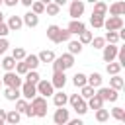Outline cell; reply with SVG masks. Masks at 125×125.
Masks as SVG:
<instances>
[{"label":"cell","mask_w":125,"mask_h":125,"mask_svg":"<svg viewBox=\"0 0 125 125\" xmlns=\"http://www.w3.org/2000/svg\"><path fill=\"white\" fill-rule=\"evenodd\" d=\"M104 29H107V31H119V29H123V18H113V16L105 18L104 20Z\"/></svg>","instance_id":"cell-9"},{"label":"cell","mask_w":125,"mask_h":125,"mask_svg":"<svg viewBox=\"0 0 125 125\" xmlns=\"http://www.w3.org/2000/svg\"><path fill=\"white\" fill-rule=\"evenodd\" d=\"M0 68H4L6 72H14V70H16V61H14L12 57H2Z\"/></svg>","instance_id":"cell-21"},{"label":"cell","mask_w":125,"mask_h":125,"mask_svg":"<svg viewBox=\"0 0 125 125\" xmlns=\"http://www.w3.org/2000/svg\"><path fill=\"white\" fill-rule=\"evenodd\" d=\"M6 25H8V29H10V31H20V29L23 27L21 16H10V18H8V21H6Z\"/></svg>","instance_id":"cell-16"},{"label":"cell","mask_w":125,"mask_h":125,"mask_svg":"<svg viewBox=\"0 0 125 125\" xmlns=\"http://www.w3.org/2000/svg\"><path fill=\"white\" fill-rule=\"evenodd\" d=\"M51 64H53V72H64L74 66V57L68 53H62L61 57H55V61Z\"/></svg>","instance_id":"cell-1"},{"label":"cell","mask_w":125,"mask_h":125,"mask_svg":"<svg viewBox=\"0 0 125 125\" xmlns=\"http://www.w3.org/2000/svg\"><path fill=\"white\" fill-rule=\"evenodd\" d=\"M107 119H109V109H104V107H102V109L96 111V121H98V123H105Z\"/></svg>","instance_id":"cell-39"},{"label":"cell","mask_w":125,"mask_h":125,"mask_svg":"<svg viewBox=\"0 0 125 125\" xmlns=\"http://www.w3.org/2000/svg\"><path fill=\"white\" fill-rule=\"evenodd\" d=\"M102 82H104V78H102V74L100 72H92L90 76H86V84L90 86V88H102Z\"/></svg>","instance_id":"cell-17"},{"label":"cell","mask_w":125,"mask_h":125,"mask_svg":"<svg viewBox=\"0 0 125 125\" xmlns=\"http://www.w3.org/2000/svg\"><path fill=\"white\" fill-rule=\"evenodd\" d=\"M4 119H6V109L0 107V121H4Z\"/></svg>","instance_id":"cell-52"},{"label":"cell","mask_w":125,"mask_h":125,"mask_svg":"<svg viewBox=\"0 0 125 125\" xmlns=\"http://www.w3.org/2000/svg\"><path fill=\"white\" fill-rule=\"evenodd\" d=\"M0 88H2V78H0Z\"/></svg>","instance_id":"cell-54"},{"label":"cell","mask_w":125,"mask_h":125,"mask_svg":"<svg viewBox=\"0 0 125 125\" xmlns=\"http://www.w3.org/2000/svg\"><path fill=\"white\" fill-rule=\"evenodd\" d=\"M2 4H6L8 8H14V6H18V0H4Z\"/></svg>","instance_id":"cell-49"},{"label":"cell","mask_w":125,"mask_h":125,"mask_svg":"<svg viewBox=\"0 0 125 125\" xmlns=\"http://www.w3.org/2000/svg\"><path fill=\"white\" fill-rule=\"evenodd\" d=\"M14 72L21 78V76H25V74L29 72V68H27V66H25V62L21 61V62H16V70H14Z\"/></svg>","instance_id":"cell-41"},{"label":"cell","mask_w":125,"mask_h":125,"mask_svg":"<svg viewBox=\"0 0 125 125\" xmlns=\"http://www.w3.org/2000/svg\"><path fill=\"white\" fill-rule=\"evenodd\" d=\"M10 33V29H8V25H6V21H0V39H6V35Z\"/></svg>","instance_id":"cell-46"},{"label":"cell","mask_w":125,"mask_h":125,"mask_svg":"<svg viewBox=\"0 0 125 125\" xmlns=\"http://www.w3.org/2000/svg\"><path fill=\"white\" fill-rule=\"evenodd\" d=\"M31 14H35V16H41V14H45V2H39V0H33V4H31V10H29Z\"/></svg>","instance_id":"cell-29"},{"label":"cell","mask_w":125,"mask_h":125,"mask_svg":"<svg viewBox=\"0 0 125 125\" xmlns=\"http://www.w3.org/2000/svg\"><path fill=\"white\" fill-rule=\"evenodd\" d=\"M123 86H125V82H123V78H121L119 74H117V76H111V78H109V88H111V90L119 92V90H121Z\"/></svg>","instance_id":"cell-26"},{"label":"cell","mask_w":125,"mask_h":125,"mask_svg":"<svg viewBox=\"0 0 125 125\" xmlns=\"http://www.w3.org/2000/svg\"><path fill=\"white\" fill-rule=\"evenodd\" d=\"M21 4H23L25 8H31V4H33V0H21Z\"/></svg>","instance_id":"cell-51"},{"label":"cell","mask_w":125,"mask_h":125,"mask_svg":"<svg viewBox=\"0 0 125 125\" xmlns=\"http://www.w3.org/2000/svg\"><path fill=\"white\" fill-rule=\"evenodd\" d=\"M21 21H23L25 27H37V25H39V16H35V14H31V12H25V14L21 16Z\"/></svg>","instance_id":"cell-15"},{"label":"cell","mask_w":125,"mask_h":125,"mask_svg":"<svg viewBox=\"0 0 125 125\" xmlns=\"http://www.w3.org/2000/svg\"><path fill=\"white\" fill-rule=\"evenodd\" d=\"M94 16H102V18H105V14H107V4L105 2H96L94 4V12H92Z\"/></svg>","instance_id":"cell-25"},{"label":"cell","mask_w":125,"mask_h":125,"mask_svg":"<svg viewBox=\"0 0 125 125\" xmlns=\"http://www.w3.org/2000/svg\"><path fill=\"white\" fill-rule=\"evenodd\" d=\"M66 31L70 35H80L82 31H86V23L80 20H70V23L66 25Z\"/></svg>","instance_id":"cell-12"},{"label":"cell","mask_w":125,"mask_h":125,"mask_svg":"<svg viewBox=\"0 0 125 125\" xmlns=\"http://www.w3.org/2000/svg\"><path fill=\"white\" fill-rule=\"evenodd\" d=\"M104 20H105V18H102V16H94V14H92V18H90V25L96 27V29H102V27H104Z\"/></svg>","instance_id":"cell-40"},{"label":"cell","mask_w":125,"mask_h":125,"mask_svg":"<svg viewBox=\"0 0 125 125\" xmlns=\"http://www.w3.org/2000/svg\"><path fill=\"white\" fill-rule=\"evenodd\" d=\"M23 84V78H20L16 72H6L2 76V86L4 88H14V90H20Z\"/></svg>","instance_id":"cell-2"},{"label":"cell","mask_w":125,"mask_h":125,"mask_svg":"<svg viewBox=\"0 0 125 125\" xmlns=\"http://www.w3.org/2000/svg\"><path fill=\"white\" fill-rule=\"evenodd\" d=\"M84 2L82 0H72L70 2V6H68V16H70V20H80V16L84 14Z\"/></svg>","instance_id":"cell-6"},{"label":"cell","mask_w":125,"mask_h":125,"mask_svg":"<svg viewBox=\"0 0 125 125\" xmlns=\"http://www.w3.org/2000/svg\"><path fill=\"white\" fill-rule=\"evenodd\" d=\"M59 33H61V27L59 25H49L47 27V39L49 41H53V43H59Z\"/></svg>","instance_id":"cell-20"},{"label":"cell","mask_w":125,"mask_h":125,"mask_svg":"<svg viewBox=\"0 0 125 125\" xmlns=\"http://www.w3.org/2000/svg\"><path fill=\"white\" fill-rule=\"evenodd\" d=\"M92 47H94V49H104V47H105L104 37H94V39H92Z\"/></svg>","instance_id":"cell-44"},{"label":"cell","mask_w":125,"mask_h":125,"mask_svg":"<svg viewBox=\"0 0 125 125\" xmlns=\"http://www.w3.org/2000/svg\"><path fill=\"white\" fill-rule=\"evenodd\" d=\"M68 104L72 105V109L78 113V115H84V113H88V105H86V102L78 96V94H72L70 98H68Z\"/></svg>","instance_id":"cell-4"},{"label":"cell","mask_w":125,"mask_h":125,"mask_svg":"<svg viewBox=\"0 0 125 125\" xmlns=\"http://www.w3.org/2000/svg\"><path fill=\"white\" fill-rule=\"evenodd\" d=\"M23 62H25V66H27L29 70H37V66L41 64V62H39V59H37V55H25Z\"/></svg>","instance_id":"cell-23"},{"label":"cell","mask_w":125,"mask_h":125,"mask_svg":"<svg viewBox=\"0 0 125 125\" xmlns=\"http://www.w3.org/2000/svg\"><path fill=\"white\" fill-rule=\"evenodd\" d=\"M4 98H6L8 102H18V100L21 98V94H20V90H14V88H4Z\"/></svg>","instance_id":"cell-24"},{"label":"cell","mask_w":125,"mask_h":125,"mask_svg":"<svg viewBox=\"0 0 125 125\" xmlns=\"http://www.w3.org/2000/svg\"><path fill=\"white\" fill-rule=\"evenodd\" d=\"M20 94H21V98H23L25 102H31V100L37 96V88H35L33 84L23 82V84H21V88H20Z\"/></svg>","instance_id":"cell-11"},{"label":"cell","mask_w":125,"mask_h":125,"mask_svg":"<svg viewBox=\"0 0 125 125\" xmlns=\"http://www.w3.org/2000/svg\"><path fill=\"white\" fill-rule=\"evenodd\" d=\"M39 80H41V76H39L37 70H29V72L25 74V82H27V84H33V86H35Z\"/></svg>","instance_id":"cell-37"},{"label":"cell","mask_w":125,"mask_h":125,"mask_svg":"<svg viewBox=\"0 0 125 125\" xmlns=\"http://www.w3.org/2000/svg\"><path fill=\"white\" fill-rule=\"evenodd\" d=\"M37 59H39V62H53L55 61V53L53 51H41L39 55H37Z\"/></svg>","instance_id":"cell-31"},{"label":"cell","mask_w":125,"mask_h":125,"mask_svg":"<svg viewBox=\"0 0 125 125\" xmlns=\"http://www.w3.org/2000/svg\"><path fill=\"white\" fill-rule=\"evenodd\" d=\"M107 12L113 18H121L125 14V2H113L111 6H107Z\"/></svg>","instance_id":"cell-14"},{"label":"cell","mask_w":125,"mask_h":125,"mask_svg":"<svg viewBox=\"0 0 125 125\" xmlns=\"http://www.w3.org/2000/svg\"><path fill=\"white\" fill-rule=\"evenodd\" d=\"M70 41V33L66 31V29H62L61 27V33H59V43H68Z\"/></svg>","instance_id":"cell-43"},{"label":"cell","mask_w":125,"mask_h":125,"mask_svg":"<svg viewBox=\"0 0 125 125\" xmlns=\"http://www.w3.org/2000/svg\"><path fill=\"white\" fill-rule=\"evenodd\" d=\"M104 41H105V45H117V43H119L117 31H107V33L104 35Z\"/></svg>","instance_id":"cell-30"},{"label":"cell","mask_w":125,"mask_h":125,"mask_svg":"<svg viewBox=\"0 0 125 125\" xmlns=\"http://www.w3.org/2000/svg\"><path fill=\"white\" fill-rule=\"evenodd\" d=\"M86 105H88V109H94V111H98V109H102L104 107V100L100 98V96H92L88 102H86Z\"/></svg>","instance_id":"cell-19"},{"label":"cell","mask_w":125,"mask_h":125,"mask_svg":"<svg viewBox=\"0 0 125 125\" xmlns=\"http://www.w3.org/2000/svg\"><path fill=\"white\" fill-rule=\"evenodd\" d=\"M109 115H111L115 121H121V123L125 121V109H123V107H119V105H115V107L111 109V113H109Z\"/></svg>","instance_id":"cell-33"},{"label":"cell","mask_w":125,"mask_h":125,"mask_svg":"<svg viewBox=\"0 0 125 125\" xmlns=\"http://www.w3.org/2000/svg\"><path fill=\"white\" fill-rule=\"evenodd\" d=\"M0 21H4V14H2V10H0Z\"/></svg>","instance_id":"cell-53"},{"label":"cell","mask_w":125,"mask_h":125,"mask_svg":"<svg viewBox=\"0 0 125 125\" xmlns=\"http://www.w3.org/2000/svg\"><path fill=\"white\" fill-rule=\"evenodd\" d=\"M29 105H31L35 117H45V115H47V100H45V98L35 96V98L29 102Z\"/></svg>","instance_id":"cell-3"},{"label":"cell","mask_w":125,"mask_h":125,"mask_svg":"<svg viewBox=\"0 0 125 125\" xmlns=\"http://www.w3.org/2000/svg\"><path fill=\"white\" fill-rule=\"evenodd\" d=\"M0 125H4V121H0Z\"/></svg>","instance_id":"cell-56"},{"label":"cell","mask_w":125,"mask_h":125,"mask_svg":"<svg viewBox=\"0 0 125 125\" xmlns=\"http://www.w3.org/2000/svg\"><path fill=\"white\" fill-rule=\"evenodd\" d=\"M105 72H107V74H111V76H117V74L121 72V64H119L117 61L107 62V64H105Z\"/></svg>","instance_id":"cell-28"},{"label":"cell","mask_w":125,"mask_h":125,"mask_svg":"<svg viewBox=\"0 0 125 125\" xmlns=\"http://www.w3.org/2000/svg\"><path fill=\"white\" fill-rule=\"evenodd\" d=\"M25 55H27V53H25V49H23V47H14V51H12V55H10V57H12L16 62H21V61L25 59Z\"/></svg>","instance_id":"cell-27"},{"label":"cell","mask_w":125,"mask_h":125,"mask_svg":"<svg viewBox=\"0 0 125 125\" xmlns=\"http://www.w3.org/2000/svg\"><path fill=\"white\" fill-rule=\"evenodd\" d=\"M25 115H27V117H35V113H33L31 105H27V109H25Z\"/></svg>","instance_id":"cell-50"},{"label":"cell","mask_w":125,"mask_h":125,"mask_svg":"<svg viewBox=\"0 0 125 125\" xmlns=\"http://www.w3.org/2000/svg\"><path fill=\"white\" fill-rule=\"evenodd\" d=\"M117 45H105L104 49H102V59H104V62H113L115 59H117Z\"/></svg>","instance_id":"cell-10"},{"label":"cell","mask_w":125,"mask_h":125,"mask_svg":"<svg viewBox=\"0 0 125 125\" xmlns=\"http://www.w3.org/2000/svg\"><path fill=\"white\" fill-rule=\"evenodd\" d=\"M20 119H21V115H20L16 109H10V111H6V119H4V123H8V125H18Z\"/></svg>","instance_id":"cell-22"},{"label":"cell","mask_w":125,"mask_h":125,"mask_svg":"<svg viewBox=\"0 0 125 125\" xmlns=\"http://www.w3.org/2000/svg\"><path fill=\"white\" fill-rule=\"evenodd\" d=\"M49 82H51V86H53L55 90H62L64 84H66V74H64V72H53V78H51Z\"/></svg>","instance_id":"cell-13"},{"label":"cell","mask_w":125,"mask_h":125,"mask_svg":"<svg viewBox=\"0 0 125 125\" xmlns=\"http://www.w3.org/2000/svg\"><path fill=\"white\" fill-rule=\"evenodd\" d=\"M27 105H29V102H25L23 98H20L18 102H16V111L21 115V113H25V109H27Z\"/></svg>","instance_id":"cell-42"},{"label":"cell","mask_w":125,"mask_h":125,"mask_svg":"<svg viewBox=\"0 0 125 125\" xmlns=\"http://www.w3.org/2000/svg\"><path fill=\"white\" fill-rule=\"evenodd\" d=\"M35 88H37V96H41V98H45V100L55 94V88L51 86L49 80H39V82L35 84Z\"/></svg>","instance_id":"cell-7"},{"label":"cell","mask_w":125,"mask_h":125,"mask_svg":"<svg viewBox=\"0 0 125 125\" xmlns=\"http://www.w3.org/2000/svg\"><path fill=\"white\" fill-rule=\"evenodd\" d=\"M96 96H100L104 102H117V100H119V92L111 90L109 86H102V88H98Z\"/></svg>","instance_id":"cell-5"},{"label":"cell","mask_w":125,"mask_h":125,"mask_svg":"<svg viewBox=\"0 0 125 125\" xmlns=\"http://www.w3.org/2000/svg\"><path fill=\"white\" fill-rule=\"evenodd\" d=\"M0 8H2V0H0Z\"/></svg>","instance_id":"cell-55"},{"label":"cell","mask_w":125,"mask_h":125,"mask_svg":"<svg viewBox=\"0 0 125 125\" xmlns=\"http://www.w3.org/2000/svg\"><path fill=\"white\" fill-rule=\"evenodd\" d=\"M8 47H10L8 39H0V55H4V53L8 51Z\"/></svg>","instance_id":"cell-47"},{"label":"cell","mask_w":125,"mask_h":125,"mask_svg":"<svg viewBox=\"0 0 125 125\" xmlns=\"http://www.w3.org/2000/svg\"><path fill=\"white\" fill-rule=\"evenodd\" d=\"M94 94H96V90H94V88H90V86L86 84L84 88H80V94H78V96H80V98H82L84 102H88V100H90V98H92Z\"/></svg>","instance_id":"cell-35"},{"label":"cell","mask_w":125,"mask_h":125,"mask_svg":"<svg viewBox=\"0 0 125 125\" xmlns=\"http://www.w3.org/2000/svg\"><path fill=\"white\" fill-rule=\"evenodd\" d=\"M117 62L121 64V68L125 66V47H119L117 49Z\"/></svg>","instance_id":"cell-45"},{"label":"cell","mask_w":125,"mask_h":125,"mask_svg":"<svg viewBox=\"0 0 125 125\" xmlns=\"http://www.w3.org/2000/svg\"><path fill=\"white\" fill-rule=\"evenodd\" d=\"M68 119H70V113H68L66 107H57L55 109V113H53V123L55 125H66Z\"/></svg>","instance_id":"cell-8"},{"label":"cell","mask_w":125,"mask_h":125,"mask_svg":"<svg viewBox=\"0 0 125 125\" xmlns=\"http://www.w3.org/2000/svg\"><path fill=\"white\" fill-rule=\"evenodd\" d=\"M45 12L49 14V16H59V12H61V8L55 4V2H45Z\"/></svg>","instance_id":"cell-38"},{"label":"cell","mask_w":125,"mask_h":125,"mask_svg":"<svg viewBox=\"0 0 125 125\" xmlns=\"http://www.w3.org/2000/svg\"><path fill=\"white\" fill-rule=\"evenodd\" d=\"M53 104H55L57 107H64V105L68 104V96H66L62 90H59V92L53 94Z\"/></svg>","instance_id":"cell-18"},{"label":"cell","mask_w":125,"mask_h":125,"mask_svg":"<svg viewBox=\"0 0 125 125\" xmlns=\"http://www.w3.org/2000/svg\"><path fill=\"white\" fill-rule=\"evenodd\" d=\"M92 39H94V35H92V31H82L80 35H78V43L84 47V45H88V43H92Z\"/></svg>","instance_id":"cell-34"},{"label":"cell","mask_w":125,"mask_h":125,"mask_svg":"<svg viewBox=\"0 0 125 125\" xmlns=\"http://www.w3.org/2000/svg\"><path fill=\"white\" fill-rule=\"evenodd\" d=\"M66 125H84V121H82L80 117H76V119H68Z\"/></svg>","instance_id":"cell-48"},{"label":"cell","mask_w":125,"mask_h":125,"mask_svg":"<svg viewBox=\"0 0 125 125\" xmlns=\"http://www.w3.org/2000/svg\"><path fill=\"white\" fill-rule=\"evenodd\" d=\"M82 53V45L78 41H68V55H80Z\"/></svg>","instance_id":"cell-36"},{"label":"cell","mask_w":125,"mask_h":125,"mask_svg":"<svg viewBox=\"0 0 125 125\" xmlns=\"http://www.w3.org/2000/svg\"><path fill=\"white\" fill-rule=\"evenodd\" d=\"M72 84H74L76 88H84V86H86V74H84V72H76V74L72 76Z\"/></svg>","instance_id":"cell-32"}]
</instances>
